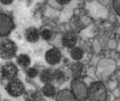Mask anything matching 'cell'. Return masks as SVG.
I'll use <instances>...</instances> for the list:
<instances>
[{"mask_svg":"<svg viewBox=\"0 0 120 101\" xmlns=\"http://www.w3.org/2000/svg\"><path fill=\"white\" fill-rule=\"evenodd\" d=\"M108 90L102 82H94L88 88V100L89 101H107Z\"/></svg>","mask_w":120,"mask_h":101,"instance_id":"cell-1","label":"cell"},{"mask_svg":"<svg viewBox=\"0 0 120 101\" xmlns=\"http://www.w3.org/2000/svg\"><path fill=\"white\" fill-rule=\"evenodd\" d=\"M18 46L16 44L8 39L0 41V58L4 60H11L16 56Z\"/></svg>","mask_w":120,"mask_h":101,"instance_id":"cell-2","label":"cell"},{"mask_svg":"<svg viewBox=\"0 0 120 101\" xmlns=\"http://www.w3.org/2000/svg\"><path fill=\"white\" fill-rule=\"evenodd\" d=\"M71 91L77 101L88 100V87L82 80L73 79L71 82Z\"/></svg>","mask_w":120,"mask_h":101,"instance_id":"cell-3","label":"cell"},{"mask_svg":"<svg viewBox=\"0 0 120 101\" xmlns=\"http://www.w3.org/2000/svg\"><path fill=\"white\" fill-rule=\"evenodd\" d=\"M5 89L11 96L14 98L21 96L25 92V87L23 83L17 78L8 81Z\"/></svg>","mask_w":120,"mask_h":101,"instance_id":"cell-4","label":"cell"},{"mask_svg":"<svg viewBox=\"0 0 120 101\" xmlns=\"http://www.w3.org/2000/svg\"><path fill=\"white\" fill-rule=\"evenodd\" d=\"M1 77L5 80H12L16 79L18 75V68L17 65L13 62H6L0 69Z\"/></svg>","mask_w":120,"mask_h":101,"instance_id":"cell-5","label":"cell"},{"mask_svg":"<svg viewBox=\"0 0 120 101\" xmlns=\"http://www.w3.org/2000/svg\"><path fill=\"white\" fill-rule=\"evenodd\" d=\"M14 27V22L11 17L6 13H0V37H4L10 34Z\"/></svg>","mask_w":120,"mask_h":101,"instance_id":"cell-6","label":"cell"},{"mask_svg":"<svg viewBox=\"0 0 120 101\" xmlns=\"http://www.w3.org/2000/svg\"><path fill=\"white\" fill-rule=\"evenodd\" d=\"M70 72L74 79L82 80L87 75V70L82 63H75L70 67Z\"/></svg>","mask_w":120,"mask_h":101,"instance_id":"cell-7","label":"cell"},{"mask_svg":"<svg viewBox=\"0 0 120 101\" xmlns=\"http://www.w3.org/2000/svg\"><path fill=\"white\" fill-rule=\"evenodd\" d=\"M78 39L77 34L74 30H69L65 32L61 39L62 45L68 49H72L75 46Z\"/></svg>","mask_w":120,"mask_h":101,"instance_id":"cell-8","label":"cell"},{"mask_svg":"<svg viewBox=\"0 0 120 101\" xmlns=\"http://www.w3.org/2000/svg\"><path fill=\"white\" fill-rule=\"evenodd\" d=\"M62 58L60 51L56 48H52L48 50L45 53V60L47 63L51 65H56L58 64Z\"/></svg>","mask_w":120,"mask_h":101,"instance_id":"cell-9","label":"cell"},{"mask_svg":"<svg viewBox=\"0 0 120 101\" xmlns=\"http://www.w3.org/2000/svg\"><path fill=\"white\" fill-rule=\"evenodd\" d=\"M25 37L26 40L31 43H35L39 40L40 32L34 27H30L25 30Z\"/></svg>","mask_w":120,"mask_h":101,"instance_id":"cell-10","label":"cell"},{"mask_svg":"<svg viewBox=\"0 0 120 101\" xmlns=\"http://www.w3.org/2000/svg\"><path fill=\"white\" fill-rule=\"evenodd\" d=\"M56 101H77L71 90L65 89L56 95Z\"/></svg>","mask_w":120,"mask_h":101,"instance_id":"cell-11","label":"cell"},{"mask_svg":"<svg viewBox=\"0 0 120 101\" xmlns=\"http://www.w3.org/2000/svg\"><path fill=\"white\" fill-rule=\"evenodd\" d=\"M40 81L44 84H51L54 81V70L51 68L43 70L39 74Z\"/></svg>","mask_w":120,"mask_h":101,"instance_id":"cell-12","label":"cell"},{"mask_svg":"<svg viewBox=\"0 0 120 101\" xmlns=\"http://www.w3.org/2000/svg\"><path fill=\"white\" fill-rule=\"evenodd\" d=\"M24 99L25 101H42L43 95L38 91L30 90L24 93Z\"/></svg>","mask_w":120,"mask_h":101,"instance_id":"cell-13","label":"cell"},{"mask_svg":"<svg viewBox=\"0 0 120 101\" xmlns=\"http://www.w3.org/2000/svg\"><path fill=\"white\" fill-rule=\"evenodd\" d=\"M41 94L43 96H46L48 98H53L56 97L57 94V91L56 87L51 83V84H45L41 89Z\"/></svg>","mask_w":120,"mask_h":101,"instance_id":"cell-14","label":"cell"},{"mask_svg":"<svg viewBox=\"0 0 120 101\" xmlns=\"http://www.w3.org/2000/svg\"><path fill=\"white\" fill-rule=\"evenodd\" d=\"M16 62H17V64L20 67L22 68H27L31 64V59L28 55L23 53L17 56Z\"/></svg>","mask_w":120,"mask_h":101,"instance_id":"cell-15","label":"cell"},{"mask_svg":"<svg viewBox=\"0 0 120 101\" xmlns=\"http://www.w3.org/2000/svg\"><path fill=\"white\" fill-rule=\"evenodd\" d=\"M68 79V75L63 70L60 69H57L54 70V80H56L58 84L61 85L64 84Z\"/></svg>","mask_w":120,"mask_h":101,"instance_id":"cell-16","label":"cell"},{"mask_svg":"<svg viewBox=\"0 0 120 101\" xmlns=\"http://www.w3.org/2000/svg\"><path fill=\"white\" fill-rule=\"evenodd\" d=\"M84 51L82 49L79 48V47H73L70 50V56L72 57V58L76 61H79L80 60L83 56H84Z\"/></svg>","mask_w":120,"mask_h":101,"instance_id":"cell-17","label":"cell"},{"mask_svg":"<svg viewBox=\"0 0 120 101\" xmlns=\"http://www.w3.org/2000/svg\"><path fill=\"white\" fill-rule=\"evenodd\" d=\"M39 74V72L37 69L34 67H29L26 70V75L29 78L33 79L37 77Z\"/></svg>","mask_w":120,"mask_h":101,"instance_id":"cell-18","label":"cell"},{"mask_svg":"<svg viewBox=\"0 0 120 101\" xmlns=\"http://www.w3.org/2000/svg\"><path fill=\"white\" fill-rule=\"evenodd\" d=\"M40 35L41 36V37H42L43 39H44L46 41H49L52 38L53 33H52V32L50 30H49V29H44V30H43L41 32Z\"/></svg>","mask_w":120,"mask_h":101,"instance_id":"cell-19","label":"cell"},{"mask_svg":"<svg viewBox=\"0 0 120 101\" xmlns=\"http://www.w3.org/2000/svg\"><path fill=\"white\" fill-rule=\"evenodd\" d=\"M113 2V8L116 13L119 15L120 14V0H112Z\"/></svg>","mask_w":120,"mask_h":101,"instance_id":"cell-20","label":"cell"},{"mask_svg":"<svg viewBox=\"0 0 120 101\" xmlns=\"http://www.w3.org/2000/svg\"><path fill=\"white\" fill-rule=\"evenodd\" d=\"M13 1V0H0V2H1L2 4H4V5L11 4Z\"/></svg>","mask_w":120,"mask_h":101,"instance_id":"cell-21","label":"cell"},{"mask_svg":"<svg viewBox=\"0 0 120 101\" xmlns=\"http://www.w3.org/2000/svg\"><path fill=\"white\" fill-rule=\"evenodd\" d=\"M71 0H56V1L60 4H62V5H64V4H68Z\"/></svg>","mask_w":120,"mask_h":101,"instance_id":"cell-22","label":"cell"}]
</instances>
